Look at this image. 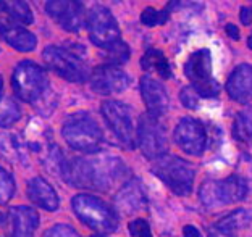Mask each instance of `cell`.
<instances>
[{"mask_svg":"<svg viewBox=\"0 0 252 237\" xmlns=\"http://www.w3.org/2000/svg\"><path fill=\"white\" fill-rule=\"evenodd\" d=\"M60 173L70 186L107 192L128 176V168L113 155H97L65 160Z\"/></svg>","mask_w":252,"mask_h":237,"instance_id":"cell-1","label":"cell"},{"mask_svg":"<svg viewBox=\"0 0 252 237\" xmlns=\"http://www.w3.org/2000/svg\"><path fill=\"white\" fill-rule=\"evenodd\" d=\"M15 194V181L8 171L0 166V205H5Z\"/></svg>","mask_w":252,"mask_h":237,"instance_id":"cell-28","label":"cell"},{"mask_svg":"<svg viewBox=\"0 0 252 237\" xmlns=\"http://www.w3.org/2000/svg\"><path fill=\"white\" fill-rule=\"evenodd\" d=\"M42 59L52 71H55L63 79L71 81V83H81V81L89 79V69L88 65L83 61L79 55H76L71 50H66L63 47H55L49 45L42 52Z\"/></svg>","mask_w":252,"mask_h":237,"instance_id":"cell-8","label":"cell"},{"mask_svg":"<svg viewBox=\"0 0 252 237\" xmlns=\"http://www.w3.org/2000/svg\"><path fill=\"white\" fill-rule=\"evenodd\" d=\"M246 221H248L246 211L238 210L209 226L207 237H238V229L244 226Z\"/></svg>","mask_w":252,"mask_h":237,"instance_id":"cell-21","label":"cell"},{"mask_svg":"<svg viewBox=\"0 0 252 237\" xmlns=\"http://www.w3.org/2000/svg\"><path fill=\"white\" fill-rule=\"evenodd\" d=\"M225 31L228 34V37H231L233 40H238L239 39V30L234 25H226Z\"/></svg>","mask_w":252,"mask_h":237,"instance_id":"cell-32","label":"cell"},{"mask_svg":"<svg viewBox=\"0 0 252 237\" xmlns=\"http://www.w3.org/2000/svg\"><path fill=\"white\" fill-rule=\"evenodd\" d=\"M117 210L122 211L123 215H133L147 207V195L144 187L141 186L139 181H128L125 186L118 190L115 197Z\"/></svg>","mask_w":252,"mask_h":237,"instance_id":"cell-16","label":"cell"},{"mask_svg":"<svg viewBox=\"0 0 252 237\" xmlns=\"http://www.w3.org/2000/svg\"><path fill=\"white\" fill-rule=\"evenodd\" d=\"M175 142L188 155H202L207 147V132L202 123L194 118H183L175 129Z\"/></svg>","mask_w":252,"mask_h":237,"instance_id":"cell-12","label":"cell"},{"mask_svg":"<svg viewBox=\"0 0 252 237\" xmlns=\"http://www.w3.org/2000/svg\"><path fill=\"white\" fill-rule=\"evenodd\" d=\"M137 144L142 150V153L147 158H158L167 153L168 139L165 132V126L160 121V117H154L151 113L142 115L139 119V126L136 131Z\"/></svg>","mask_w":252,"mask_h":237,"instance_id":"cell-9","label":"cell"},{"mask_svg":"<svg viewBox=\"0 0 252 237\" xmlns=\"http://www.w3.org/2000/svg\"><path fill=\"white\" fill-rule=\"evenodd\" d=\"M185 74L197 95L214 99L220 94V84L212 76V55L209 49L192 52L185 63Z\"/></svg>","mask_w":252,"mask_h":237,"instance_id":"cell-6","label":"cell"},{"mask_svg":"<svg viewBox=\"0 0 252 237\" xmlns=\"http://www.w3.org/2000/svg\"><path fill=\"white\" fill-rule=\"evenodd\" d=\"M0 32H2V37L7 40V44L11 45L15 50L31 52L36 49V36L18 25H13L10 21L0 23Z\"/></svg>","mask_w":252,"mask_h":237,"instance_id":"cell-20","label":"cell"},{"mask_svg":"<svg viewBox=\"0 0 252 237\" xmlns=\"http://www.w3.org/2000/svg\"><path fill=\"white\" fill-rule=\"evenodd\" d=\"M170 13H171L170 8H165L162 11H158L156 8L149 7V8H146L144 11H142L141 23L144 26H147V28H154V26H157V25H165L167 20H168Z\"/></svg>","mask_w":252,"mask_h":237,"instance_id":"cell-26","label":"cell"},{"mask_svg":"<svg viewBox=\"0 0 252 237\" xmlns=\"http://www.w3.org/2000/svg\"><path fill=\"white\" fill-rule=\"evenodd\" d=\"M10 237H32L39 226V215L31 207H13L8 213Z\"/></svg>","mask_w":252,"mask_h":237,"instance_id":"cell-17","label":"cell"},{"mask_svg":"<svg viewBox=\"0 0 252 237\" xmlns=\"http://www.w3.org/2000/svg\"><path fill=\"white\" fill-rule=\"evenodd\" d=\"M45 11L65 31L76 32L84 25V8L79 0H50Z\"/></svg>","mask_w":252,"mask_h":237,"instance_id":"cell-13","label":"cell"},{"mask_svg":"<svg viewBox=\"0 0 252 237\" xmlns=\"http://www.w3.org/2000/svg\"><path fill=\"white\" fill-rule=\"evenodd\" d=\"M180 99L183 102V105L186 108H191V110H196L199 107V95L197 92L194 90L192 88H185L181 89L180 92Z\"/></svg>","mask_w":252,"mask_h":237,"instance_id":"cell-31","label":"cell"},{"mask_svg":"<svg viewBox=\"0 0 252 237\" xmlns=\"http://www.w3.org/2000/svg\"><path fill=\"white\" fill-rule=\"evenodd\" d=\"M102 115L113 131V134L118 137V141L125 147L134 148L137 139L133 123V113H131L129 107L117 100H107L102 103Z\"/></svg>","mask_w":252,"mask_h":237,"instance_id":"cell-10","label":"cell"},{"mask_svg":"<svg viewBox=\"0 0 252 237\" xmlns=\"http://www.w3.org/2000/svg\"><path fill=\"white\" fill-rule=\"evenodd\" d=\"M71 207L74 215L95 233L108 234L118 228L117 211L102 199L95 197V195H74L71 200Z\"/></svg>","mask_w":252,"mask_h":237,"instance_id":"cell-2","label":"cell"},{"mask_svg":"<svg viewBox=\"0 0 252 237\" xmlns=\"http://www.w3.org/2000/svg\"><path fill=\"white\" fill-rule=\"evenodd\" d=\"M128 229H129V234L133 237H154L149 223L142 218H137L134 221H131Z\"/></svg>","mask_w":252,"mask_h":237,"instance_id":"cell-29","label":"cell"},{"mask_svg":"<svg viewBox=\"0 0 252 237\" xmlns=\"http://www.w3.org/2000/svg\"><path fill=\"white\" fill-rule=\"evenodd\" d=\"M141 95L147 107V113L154 117H163L168 112L170 99L167 94V89L163 88L162 83L157 79L144 76L141 79Z\"/></svg>","mask_w":252,"mask_h":237,"instance_id":"cell-15","label":"cell"},{"mask_svg":"<svg viewBox=\"0 0 252 237\" xmlns=\"http://www.w3.org/2000/svg\"><path fill=\"white\" fill-rule=\"evenodd\" d=\"M94 237H105V236H94Z\"/></svg>","mask_w":252,"mask_h":237,"instance_id":"cell-39","label":"cell"},{"mask_svg":"<svg viewBox=\"0 0 252 237\" xmlns=\"http://www.w3.org/2000/svg\"><path fill=\"white\" fill-rule=\"evenodd\" d=\"M185 237H200V234L194 226H185Z\"/></svg>","mask_w":252,"mask_h":237,"instance_id":"cell-34","label":"cell"},{"mask_svg":"<svg viewBox=\"0 0 252 237\" xmlns=\"http://www.w3.org/2000/svg\"><path fill=\"white\" fill-rule=\"evenodd\" d=\"M241 23L243 25H246V26H249L251 25V21H252V16H251V10L249 8H246V7H243L241 8Z\"/></svg>","mask_w":252,"mask_h":237,"instance_id":"cell-33","label":"cell"},{"mask_svg":"<svg viewBox=\"0 0 252 237\" xmlns=\"http://www.w3.org/2000/svg\"><path fill=\"white\" fill-rule=\"evenodd\" d=\"M0 7L7 11L11 18L23 23V25H31L34 20L30 5L25 0H0Z\"/></svg>","mask_w":252,"mask_h":237,"instance_id":"cell-24","label":"cell"},{"mask_svg":"<svg viewBox=\"0 0 252 237\" xmlns=\"http://www.w3.org/2000/svg\"><path fill=\"white\" fill-rule=\"evenodd\" d=\"M2 88H3V81H2V76H0V92H2Z\"/></svg>","mask_w":252,"mask_h":237,"instance_id":"cell-36","label":"cell"},{"mask_svg":"<svg viewBox=\"0 0 252 237\" xmlns=\"http://www.w3.org/2000/svg\"><path fill=\"white\" fill-rule=\"evenodd\" d=\"M108 2H112V3H118V2H122V0H108Z\"/></svg>","mask_w":252,"mask_h":237,"instance_id":"cell-37","label":"cell"},{"mask_svg":"<svg viewBox=\"0 0 252 237\" xmlns=\"http://www.w3.org/2000/svg\"><path fill=\"white\" fill-rule=\"evenodd\" d=\"M233 136L243 144L252 142V108L241 110L233 123Z\"/></svg>","mask_w":252,"mask_h":237,"instance_id":"cell-23","label":"cell"},{"mask_svg":"<svg viewBox=\"0 0 252 237\" xmlns=\"http://www.w3.org/2000/svg\"><path fill=\"white\" fill-rule=\"evenodd\" d=\"M248 195V184L238 175L228 176L226 179L217 181L207 179L200 184L199 199L205 208H219L225 205L238 204Z\"/></svg>","mask_w":252,"mask_h":237,"instance_id":"cell-5","label":"cell"},{"mask_svg":"<svg viewBox=\"0 0 252 237\" xmlns=\"http://www.w3.org/2000/svg\"><path fill=\"white\" fill-rule=\"evenodd\" d=\"M2 223H3V215L0 213V224H2Z\"/></svg>","mask_w":252,"mask_h":237,"instance_id":"cell-38","label":"cell"},{"mask_svg":"<svg viewBox=\"0 0 252 237\" xmlns=\"http://www.w3.org/2000/svg\"><path fill=\"white\" fill-rule=\"evenodd\" d=\"M107 61L108 65H123V63L129 59V47L123 40H118L115 45H112L110 49H107Z\"/></svg>","mask_w":252,"mask_h":237,"instance_id":"cell-27","label":"cell"},{"mask_svg":"<svg viewBox=\"0 0 252 237\" xmlns=\"http://www.w3.org/2000/svg\"><path fill=\"white\" fill-rule=\"evenodd\" d=\"M248 45H249V49L252 50V34H251V36L248 37Z\"/></svg>","mask_w":252,"mask_h":237,"instance_id":"cell-35","label":"cell"},{"mask_svg":"<svg viewBox=\"0 0 252 237\" xmlns=\"http://www.w3.org/2000/svg\"><path fill=\"white\" fill-rule=\"evenodd\" d=\"M91 88L100 95L117 94L123 92L131 84L129 76L123 69H120L115 65H102L97 66L93 74L89 76Z\"/></svg>","mask_w":252,"mask_h":237,"instance_id":"cell-14","label":"cell"},{"mask_svg":"<svg viewBox=\"0 0 252 237\" xmlns=\"http://www.w3.org/2000/svg\"><path fill=\"white\" fill-rule=\"evenodd\" d=\"M20 107L16 105L15 100L3 97L0 99V126L2 128H10L11 124H15L20 119Z\"/></svg>","mask_w":252,"mask_h":237,"instance_id":"cell-25","label":"cell"},{"mask_svg":"<svg viewBox=\"0 0 252 237\" xmlns=\"http://www.w3.org/2000/svg\"><path fill=\"white\" fill-rule=\"evenodd\" d=\"M152 173L176 195L185 197V195L191 194L196 173H194L192 165L189 161L165 153L162 157L156 158Z\"/></svg>","mask_w":252,"mask_h":237,"instance_id":"cell-4","label":"cell"},{"mask_svg":"<svg viewBox=\"0 0 252 237\" xmlns=\"http://www.w3.org/2000/svg\"><path fill=\"white\" fill-rule=\"evenodd\" d=\"M28 197L34 205L44 208L47 211H55L60 207V199L55 189L42 178H34L28 182L26 187Z\"/></svg>","mask_w":252,"mask_h":237,"instance_id":"cell-19","label":"cell"},{"mask_svg":"<svg viewBox=\"0 0 252 237\" xmlns=\"http://www.w3.org/2000/svg\"><path fill=\"white\" fill-rule=\"evenodd\" d=\"M141 68L144 69V71L154 73V74H157V76L163 78V79L171 78L170 63H168L167 57H165V54L162 50L149 49L141 59Z\"/></svg>","mask_w":252,"mask_h":237,"instance_id":"cell-22","label":"cell"},{"mask_svg":"<svg viewBox=\"0 0 252 237\" xmlns=\"http://www.w3.org/2000/svg\"><path fill=\"white\" fill-rule=\"evenodd\" d=\"M226 92L233 100L248 103L252 100V66L239 65L226 81Z\"/></svg>","mask_w":252,"mask_h":237,"instance_id":"cell-18","label":"cell"},{"mask_svg":"<svg viewBox=\"0 0 252 237\" xmlns=\"http://www.w3.org/2000/svg\"><path fill=\"white\" fill-rule=\"evenodd\" d=\"M44 237H79V234L70 224H55L44 234Z\"/></svg>","mask_w":252,"mask_h":237,"instance_id":"cell-30","label":"cell"},{"mask_svg":"<svg viewBox=\"0 0 252 237\" xmlns=\"http://www.w3.org/2000/svg\"><path fill=\"white\" fill-rule=\"evenodd\" d=\"M63 139L76 152L93 153L102 144V131L97 121L88 113H74L68 117L62 128Z\"/></svg>","mask_w":252,"mask_h":237,"instance_id":"cell-3","label":"cell"},{"mask_svg":"<svg viewBox=\"0 0 252 237\" xmlns=\"http://www.w3.org/2000/svg\"><path fill=\"white\" fill-rule=\"evenodd\" d=\"M15 94L23 102H37L47 89V74L34 61H21L16 65L11 78Z\"/></svg>","mask_w":252,"mask_h":237,"instance_id":"cell-7","label":"cell"},{"mask_svg":"<svg viewBox=\"0 0 252 237\" xmlns=\"http://www.w3.org/2000/svg\"><path fill=\"white\" fill-rule=\"evenodd\" d=\"M88 31L91 40L102 49H110L120 39V28L110 10L105 7H94L88 15Z\"/></svg>","mask_w":252,"mask_h":237,"instance_id":"cell-11","label":"cell"}]
</instances>
